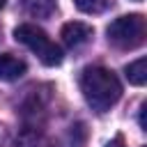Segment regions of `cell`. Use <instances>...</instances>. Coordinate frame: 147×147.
Returning <instances> with one entry per match:
<instances>
[{"label": "cell", "mask_w": 147, "mask_h": 147, "mask_svg": "<svg viewBox=\"0 0 147 147\" xmlns=\"http://www.w3.org/2000/svg\"><path fill=\"white\" fill-rule=\"evenodd\" d=\"M74 2L83 14H103L108 7H113V0H74Z\"/></svg>", "instance_id": "ba28073f"}, {"label": "cell", "mask_w": 147, "mask_h": 147, "mask_svg": "<svg viewBox=\"0 0 147 147\" xmlns=\"http://www.w3.org/2000/svg\"><path fill=\"white\" fill-rule=\"evenodd\" d=\"M16 41H21L23 46H28L46 67H57L62 62V48L34 23H21L14 30Z\"/></svg>", "instance_id": "3957f363"}, {"label": "cell", "mask_w": 147, "mask_h": 147, "mask_svg": "<svg viewBox=\"0 0 147 147\" xmlns=\"http://www.w3.org/2000/svg\"><path fill=\"white\" fill-rule=\"evenodd\" d=\"M124 74H126L129 83H133V85H145V83H147V60L140 57V60L126 64Z\"/></svg>", "instance_id": "52a82bcc"}, {"label": "cell", "mask_w": 147, "mask_h": 147, "mask_svg": "<svg viewBox=\"0 0 147 147\" xmlns=\"http://www.w3.org/2000/svg\"><path fill=\"white\" fill-rule=\"evenodd\" d=\"M5 5H7V0H0V9H2V7H5Z\"/></svg>", "instance_id": "8fae6325"}, {"label": "cell", "mask_w": 147, "mask_h": 147, "mask_svg": "<svg viewBox=\"0 0 147 147\" xmlns=\"http://www.w3.org/2000/svg\"><path fill=\"white\" fill-rule=\"evenodd\" d=\"M23 11L30 18H48L57 9V0H21Z\"/></svg>", "instance_id": "8992f818"}, {"label": "cell", "mask_w": 147, "mask_h": 147, "mask_svg": "<svg viewBox=\"0 0 147 147\" xmlns=\"http://www.w3.org/2000/svg\"><path fill=\"white\" fill-rule=\"evenodd\" d=\"M28 147H55L51 140H34L32 145H28Z\"/></svg>", "instance_id": "30bf717a"}, {"label": "cell", "mask_w": 147, "mask_h": 147, "mask_svg": "<svg viewBox=\"0 0 147 147\" xmlns=\"http://www.w3.org/2000/svg\"><path fill=\"white\" fill-rule=\"evenodd\" d=\"M25 71H28V64L21 57H16L11 53H2L0 55V80H7V83L18 80Z\"/></svg>", "instance_id": "5b68a950"}, {"label": "cell", "mask_w": 147, "mask_h": 147, "mask_svg": "<svg viewBox=\"0 0 147 147\" xmlns=\"http://www.w3.org/2000/svg\"><path fill=\"white\" fill-rule=\"evenodd\" d=\"M106 147H124V138H122V136H115Z\"/></svg>", "instance_id": "9c48e42d"}, {"label": "cell", "mask_w": 147, "mask_h": 147, "mask_svg": "<svg viewBox=\"0 0 147 147\" xmlns=\"http://www.w3.org/2000/svg\"><path fill=\"white\" fill-rule=\"evenodd\" d=\"M92 34H94L92 25L80 23V21H71V23H64L62 25V34L60 37H62V41L69 48H80V46H85L92 39Z\"/></svg>", "instance_id": "277c9868"}, {"label": "cell", "mask_w": 147, "mask_h": 147, "mask_svg": "<svg viewBox=\"0 0 147 147\" xmlns=\"http://www.w3.org/2000/svg\"><path fill=\"white\" fill-rule=\"evenodd\" d=\"M80 92H83L87 106L94 113H106L119 101L122 83L110 69L94 64V67H85L83 69V74H80Z\"/></svg>", "instance_id": "6da1fadb"}, {"label": "cell", "mask_w": 147, "mask_h": 147, "mask_svg": "<svg viewBox=\"0 0 147 147\" xmlns=\"http://www.w3.org/2000/svg\"><path fill=\"white\" fill-rule=\"evenodd\" d=\"M108 41L115 46V48H122V51H133L138 46L145 44V37H147V21L142 14H126V16H119L115 18L108 30Z\"/></svg>", "instance_id": "7a4b0ae2"}]
</instances>
